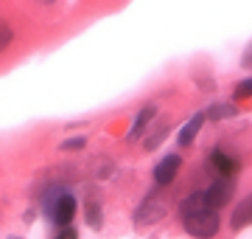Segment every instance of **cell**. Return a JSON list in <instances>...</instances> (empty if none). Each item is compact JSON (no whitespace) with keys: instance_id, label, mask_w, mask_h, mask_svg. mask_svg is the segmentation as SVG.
<instances>
[{"instance_id":"obj_6","label":"cell","mask_w":252,"mask_h":239,"mask_svg":"<svg viewBox=\"0 0 252 239\" xmlns=\"http://www.w3.org/2000/svg\"><path fill=\"white\" fill-rule=\"evenodd\" d=\"M210 166H213V172L221 177H233L235 172H238V158L230 155L227 149L216 147L213 152H210Z\"/></svg>"},{"instance_id":"obj_16","label":"cell","mask_w":252,"mask_h":239,"mask_svg":"<svg viewBox=\"0 0 252 239\" xmlns=\"http://www.w3.org/2000/svg\"><path fill=\"white\" fill-rule=\"evenodd\" d=\"M54 239H79V231L73 228V225H64V228H59V234Z\"/></svg>"},{"instance_id":"obj_2","label":"cell","mask_w":252,"mask_h":239,"mask_svg":"<svg viewBox=\"0 0 252 239\" xmlns=\"http://www.w3.org/2000/svg\"><path fill=\"white\" fill-rule=\"evenodd\" d=\"M76 208H79V202H76L73 192H67L62 186H54V189L45 194V200H42V214H45L48 222H54L56 228L73 225Z\"/></svg>"},{"instance_id":"obj_11","label":"cell","mask_w":252,"mask_h":239,"mask_svg":"<svg viewBox=\"0 0 252 239\" xmlns=\"http://www.w3.org/2000/svg\"><path fill=\"white\" fill-rule=\"evenodd\" d=\"M84 217H87V225H90L93 231H101V225H104L101 202L98 200H87V205H84Z\"/></svg>"},{"instance_id":"obj_4","label":"cell","mask_w":252,"mask_h":239,"mask_svg":"<svg viewBox=\"0 0 252 239\" xmlns=\"http://www.w3.org/2000/svg\"><path fill=\"white\" fill-rule=\"evenodd\" d=\"M202 194H205L207 205H213V208H224L227 202L233 200V183H230L227 177H219V180H213L207 189H202Z\"/></svg>"},{"instance_id":"obj_5","label":"cell","mask_w":252,"mask_h":239,"mask_svg":"<svg viewBox=\"0 0 252 239\" xmlns=\"http://www.w3.org/2000/svg\"><path fill=\"white\" fill-rule=\"evenodd\" d=\"M182 169V158L177 155V152H171V155H165L160 160V163L154 166V183L160 186V189H165V186L174 183V177H177V172Z\"/></svg>"},{"instance_id":"obj_8","label":"cell","mask_w":252,"mask_h":239,"mask_svg":"<svg viewBox=\"0 0 252 239\" xmlns=\"http://www.w3.org/2000/svg\"><path fill=\"white\" fill-rule=\"evenodd\" d=\"M202 124H205V113H196V116H193L188 124H182V129L177 132V144H180V147H190V144L196 141Z\"/></svg>"},{"instance_id":"obj_17","label":"cell","mask_w":252,"mask_h":239,"mask_svg":"<svg viewBox=\"0 0 252 239\" xmlns=\"http://www.w3.org/2000/svg\"><path fill=\"white\" fill-rule=\"evenodd\" d=\"M9 239H20V237H9Z\"/></svg>"},{"instance_id":"obj_10","label":"cell","mask_w":252,"mask_h":239,"mask_svg":"<svg viewBox=\"0 0 252 239\" xmlns=\"http://www.w3.org/2000/svg\"><path fill=\"white\" fill-rule=\"evenodd\" d=\"M238 116V107H235L233 101L227 104V101H216V104H210L205 110V121H224V119H235Z\"/></svg>"},{"instance_id":"obj_3","label":"cell","mask_w":252,"mask_h":239,"mask_svg":"<svg viewBox=\"0 0 252 239\" xmlns=\"http://www.w3.org/2000/svg\"><path fill=\"white\" fill-rule=\"evenodd\" d=\"M165 200L162 197H157V194H149L140 205H137L135 211V222L137 225H152V222H160L162 217H165Z\"/></svg>"},{"instance_id":"obj_7","label":"cell","mask_w":252,"mask_h":239,"mask_svg":"<svg viewBox=\"0 0 252 239\" xmlns=\"http://www.w3.org/2000/svg\"><path fill=\"white\" fill-rule=\"evenodd\" d=\"M154 116H157V107H154V104L143 107V110H140V113L135 116V121H132V129L126 132V141H129V144H135V141L146 132V127H149V124L154 121Z\"/></svg>"},{"instance_id":"obj_15","label":"cell","mask_w":252,"mask_h":239,"mask_svg":"<svg viewBox=\"0 0 252 239\" xmlns=\"http://www.w3.org/2000/svg\"><path fill=\"white\" fill-rule=\"evenodd\" d=\"M165 132H168L165 127H162V129H157V132H154L152 138H149V141L143 144V149H146V152H152V149H157V144H162V141H165Z\"/></svg>"},{"instance_id":"obj_1","label":"cell","mask_w":252,"mask_h":239,"mask_svg":"<svg viewBox=\"0 0 252 239\" xmlns=\"http://www.w3.org/2000/svg\"><path fill=\"white\" fill-rule=\"evenodd\" d=\"M180 220H182V228L188 231L193 239H213L219 234V228H221L219 208L207 205L202 192H190L180 202Z\"/></svg>"},{"instance_id":"obj_12","label":"cell","mask_w":252,"mask_h":239,"mask_svg":"<svg viewBox=\"0 0 252 239\" xmlns=\"http://www.w3.org/2000/svg\"><path fill=\"white\" fill-rule=\"evenodd\" d=\"M235 101H244V99H250L252 96V76H247V79H241V82L235 84Z\"/></svg>"},{"instance_id":"obj_9","label":"cell","mask_w":252,"mask_h":239,"mask_svg":"<svg viewBox=\"0 0 252 239\" xmlns=\"http://www.w3.org/2000/svg\"><path fill=\"white\" fill-rule=\"evenodd\" d=\"M250 220H252V197H244V200L235 205L233 217H230V228L241 231V228H247V225H250Z\"/></svg>"},{"instance_id":"obj_14","label":"cell","mask_w":252,"mask_h":239,"mask_svg":"<svg viewBox=\"0 0 252 239\" xmlns=\"http://www.w3.org/2000/svg\"><path fill=\"white\" fill-rule=\"evenodd\" d=\"M11 42H14V31H11L9 23H3V20H0V54H3Z\"/></svg>"},{"instance_id":"obj_13","label":"cell","mask_w":252,"mask_h":239,"mask_svg":"<svg viewBox=\"0 0 252 239\" xmlns=\"http://www.w3.org/2000/svg\"><path fill=\"white\" fill-rule=\"evenodd\" d=\"M81 147H87V138H84V135H73V138H64L62 144H59L62 152H76V149H81Z\"/></svg>"}]
</instances>
